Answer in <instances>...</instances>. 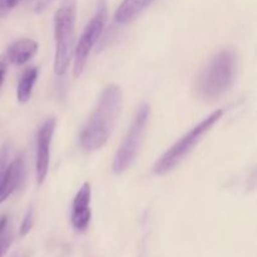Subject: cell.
Masks as SVG:
<instances>
[{
  "mask_svg": "<svg viewBox=\"0 0 257 257\" xmlns=\"http://www.w3.org/2000/svg\"><path fill=\"white\" fill-rule=\"evenodd\" d=\"M12 235L10 233H8L7 231H5L3 235H0V257H4L5 253L8 252V250H9L10 245H12Z\"/></svg>",
  "mask_w": 257,
  "mask_h": 257,
  "instance_id": "15",
  "label": "cell"
},
{
  "mask_svg": "<svg viewBox=\"0 0 257 257\" xmlns=\"http://www.w3.org/2000/svg\"><path fill=\"white\" fill-rule=\"evenodd\" d=\"M50 2H52V0H42V2H40L39 4H38V9H37L38 12H40V10H43V9H44V8L47 7V5L49 4Z\"/></svg>",
  "mask_w": 257,
  "mask_h": 257,
  "instance_id": "19",
  "label": "cell"
},
{
  "mask_svg": "<svg viewBox=\"0 0 257 257\" xmlns=\"http://www.w3.org/2000/svg\"><path fill=\"white\" fill-rule=\"evenodd\" d=\"M33 223H34V215H33V210L29 208L28 212L25 213L24 218L22 221V225H20L19 233L20 236H27L30 232V230L33 228Z\"/></svg>",
  "mask_w": 257,
  "mask_h": 257,
  "instance_id": "13",
  "label": "cell"
},
{
  "mask_svg": "<svg viewBox=\"0 0 257 257\" xmlns=\"http://www.w3.org/2000/svg\"><path fill=\"white\" fill-rule=\"evenodd\" d=\"M122 108L123 92L120 87L117 84L107 85L80 131L79 142L85 152L99 150L108 142Z\"/></svg>",
  "mask_w": 257,
  "mask_h": 257,
  "instance_id": "1",
  "label": "cell"
},
{
  "mask_svg": "<svg viewBox=\"0 0 257 257\" xmlns=\"http://www.w3.org/2000/svg\"><path fill=\"white\" fill-rule=\"evenodd\" d=\"M38 48H39V44L35 40L20 39L15 42L14 44L10 45L5 57H7L8 62L13 63V64L22 65L29 62L37 54Z\"/></svg>",
  "mask_w": 257,
  "mask_h": 257,
  "instance_id": "10",
  "label": "cell"
},
{
  "mask_svg": "<svg viewBox=\"0 0 257 257\" xmlns=\"http://www.w3.org/2000/svg\"><path fill=\"white\" fill-rule=\"evenodd\" d=\"M38 74H39V70L38 68L30 67L23 73L22 78L19 80V84H18V100L20 103H27L30 99L33 93V87H34L35 82L38 79Z\"/></svg>",
  "mask_w": 257,
  "mask_h": 257,
  "instance_id": "12",
  "label": "cell"
},
{
  "mask_svg": "<svg viewBox=\"0 0 257 257\" xmlns=\"http://www.w3.org/2000/svg\"><path fill=\"white\" fill-rule=\"evenodd\" d=\"M151 108L147 103H142L138 107L137 113L132 120L128 133L125 135L119 150L114 156L112 163V171L117 175L123 173L131 167L135 160L137 158L140 152L141 145H142L143 136H145L146 128H147L148 119H150Z\"/></svg>",
  "mask_w": 257,
  "mask_h": 257,
  "instance_id": "5",
  "label": "cell"
},
{
  "mask_svg": "<svg viewBox=\"0 0 257 257\" xmlns=\"http://www.w3.org/2000/svg\"><path fill=\"white\" fill-rule=\"evenodd\" d=\"M8 228V217L7 216H3L2 218H0V235H3V233L7 231Z\"/></svg>",
  "mask_w": 257,
  "mask_h": 257,
  "instance_id": "18",
  "label": "cell"
},
{
  "mask_svg": "<svg viewBox=\"0 0 257 257\" xmlns=\"http://www.w3.org/2000/svg\"><path fill=\"white\" fill-rule=\"evenodd\" d=\"M0 177H2V175H0Z\"/></svg>",
  "mask_w": 257,
  "mask_h": 257,
  "instance_id": "20",
  "label": "cell"
},
{
  "mask_svg": "<svg viewBox=\"0 0 257 257\" xmlns=\"http://www.w3.org/2000/svg\"><path fill=\"white\" fill-rule=\"evenodd\" d=\"M77 19V0H62L54 15V73L63 75L72 60L74 27Z\"/></svg>",
  "mask_w": 257,
  "mask_h": 257,
  "instance_id": "3",
  "label": "cell"
},
{
  "mask_svg": "<svg viewBox=\"0 0 257 257\" xmlns=\"http://www.w3.org/2000/svg\"><path fill=\"white\" fill-rule=\"evenodd\" d=\"M24 181V158H15L7 166L0 177V205L7 201Z\"/></svg>",
  "mask_w": 257,
  "mask_h": 257,
  "instance_id": "9",
  "label": "cell"
},
{
  "mask_svg": "<svg viewBox=\"0 0 257 257\" xmlns=\"http://www.w3.org/2000/svg\"><path fill=\"white\" fill-rule=\"evenodd\" d=\"M55 118H49L40 125L37 135V153H35V173L38 185L45 181L49 170L50 145L55 131Z\"/></svg>",
  "mask_w": 257,
  "mask_h": 257,
  "instance_id": "7",
  "label": "cell"
},
{
  "mask_svg": "<svg viewBox=\"0 0 257 257\" xmlns=\"http://www.w3.org/2000/svg\"><path fill=\"white\" fill-rule=\"evenodd\" d=\"M155 0H123L114 14V22L127 25L137 19Z\"/></svg>",
  "mask_w": 257,
  "mask_h": 257,
  "instance_id": "11",
  "label": "cell"
},
{
  "mask_svg": "<svg viewBox=\"0 0 257 257\" xmlns=\"http://www.w3.org/2000/svg\"><path fill=\"white\" fill-rule=\"evenodd\" d=\"M237 57L232 50H221L208 63L197 79L198 94L205 99H215L225 94L235 82Z\"/></svg>",
  "mask_w": 257,
  "mask_h": 257,
  "instance_id": "2",
  "label": "cell"
},
{
  "mask_svg": "<svg viewBox=\"0 0 257 257\" xmlns=\"http://www.w3.org/2000/svg\"><path fill=\"white\" fill-rule=\"evenodd\" d=\"M90 202H92V187L89 183L84 182L72 202L70 221L75 231L84 232L89 226L90 218H92Z\"/></svg>",
  "mask_w": 257,
  "mask_h": 257,
  "instance_id": "8",
  "label": "cell"
},
{
  "mask_svg": "<svg viewBox=\"0 0 257 257\" xmlns=\"http://www.w3.org/2000/svg\"><path fill=\"white\" fill-rule=\"evenodd\" d=\"M105 20H107V5L103 0H100L99 4H98L97 12L93 15L92 19L89 20V23L85 25L84 30H83L79 40H78L77 47H75L74 68H73L74 77L78 78L84 70L88 57H89L95 43L98 42L103 30H104Z\"/></svg>",
  "mask_w": 257,
  "mask_h": 257,
  "instance_id": "6",
  "label": "cell"
},
{
  "mask_svg": "<svg viewBox=\"0 0 257 257\" xmlns=\"http://www.w3.org/2000/svg\"><path fill=\"white\" fill-rule=\"evenodd\" d=\"M7 70H8V59L5 55H2V57H0V87H2L3 82H4Z\"/></svg>",
  "mask_w": 257,
  "mask_h": 257,
  "instance_id": "17",
  "label": "cell"
},
{
  "mask_svg": "<svg viewBox=\"0 0 257 257\" xmlns=\"http://www.w3.org/2000/svg\"><path fill=\"white\" fill-rule=\"evenodd\" d=\"M223 110L217 109L215 112L211 113L208 117L201 120L197 125L192 128L188 133H186L180 141L175 143L165 155L160 158L157 163L153 167V172L155 175L162 176L172 171L176 166L180 165L188 155L191 151L197 146V143L202 140L203 136L222 118Z\"/></svg>",
  "mask_w": 257,
  "mask_h": 257,
  "instance_id": "4",
  "label": "cell"
},
{
  "mask_svg": "<svg viewBox=\"0 0 257 257\" xmlns=\"http://www.w3.org/2000/svg\"><path fill=\"white\" fill-rule=\"evenodd\" d=\"M22 0H0V18H5Z\"/></svg>",
  "mask_w": 257,
  "mask_h": 257,
  "instance_id": "14",
  "label": "cell"
},
{
  "mask_svg": "<svg viewBox=\"0 0 257 257\" xmlns=\"http://www.w3.org/2000/svg\"><path fill=\"white\" fill-rule=\"evenodd\" d=\"M8 157H9V148L4 146L0 148V175H3L4 170L7 168Z\"/></svg>",
  "mask_w": 257,
  "mask_h": 257,
  "instance_id": "16",
  "label": "cell"
}]
</instances>
